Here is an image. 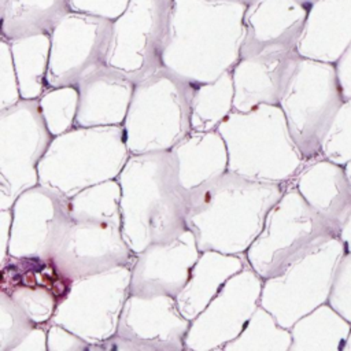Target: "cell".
Listing matches in <instances>:
<instances>
[{"label": "cell", "instance_id": "1", "mask_svg": "<svg viewBox=\"0 0 351 351\" xmlns=\"http://www.w3.org/2000/svg\"><path fill=\"white\" fill-rule=\"evenodd\" d=\"M287 185L228 170L188 191V226L199 250L225 255L248 251Z\"/></svg>", "mask_w": 351, "mask_h": 351}, {"label": "cell", "instance_id": "2", "mask_svg": "<svg viewBox=\"0 0 351 351\" xmlns=\"http://www.w3.org/2000/svg\"><path fill=\"white\" fill-rule=\"evenodd\" d=\"M245 5L221 0H173L163 66L196 84H210L240 59Z\"/></svg>", "mask_w": 351, "mask_h": 351}, {"label": "cell", "instance_id": "3", "mask_svg": "<svg viewBox=\"0 0 351 351\" xmlns=\"http://www.w3.org/2000/svg\"><path fill=\"white\" fill-rule=\"evenodd\" d=\"M117 178L122 233L134 255L189 229L188 191L180 181L173 151L132 155Z\"/></svg>", "mask_w": 351, "mask_h": 351}, {"label": "cell", "instance_id": "4", "mask_svg": "<svg viewBox=\"0 0 351 351\" xmlns=\"http://www.w3.org/2000/svg\"><path fill=\"white\" fill-rule=\"evenodd\" d=\"M196 86L165 66L136 82L123 121L130 155L173 151L189 134Z\"/></svg>", "mask_w": 351, "mask_h": 351}, {"label": "cell", "instance_id": "5", "mask_svg": "<svg viewBox=\"0 0 351 351\" xmlns=\"http://www.w3.org/2000/svg\"><path fill=\"white\" fill-rule=\"evenodd\" d=\"M336 236L289 182L270 210L263 230L248 248V262L259 277L267 280Z\"/></svg>", "mask_w": 351, "mask_h": 351}, {"label": "cell", "instance_id": "6", "mask_svg": "<svg viewBox=\"0 0 351 351\" xmlns=\"http://www.w3.org/2000/svg\"><path fill=\"white\" fill-rule=\"evenodd\" d=\"M344 100L335 63L300 56L278 106L306 160L321 156L324 140Z\"/></svg>", "mask_w": 351, "mask_h": 351}, {"label": "cell", "instance_id": "7", "mask_svg": "<svg viewBox=\"0 0 351 351\" xmlns=\"http://www.w3.org/2000/svg\"><path fill=\"white\" fill-rule=\"evenodd\" d=\"M346 252L339 237L291 265L281 274L265 280L262 306L287 328L324 303H328L337 265Z\"/></svg>", "mask_w": 351, "mask_h": 351}, {"label": "cell", "instance_id": "8", "mask_svg": "<svg viewBox=\"0 0 351 351\" xmlns=\"http://www.w3.org/2000/svg\"><path fill=\"white\" fill-rule=\"evenodd\" d=\"M173 0H130L112 21L107 66L134 82L163 67Z\"/></svg>", "mask_w": 351, "mask_h": 351}, {"label": "cell", "instance_id": "9", "mask_svg": "<svg viewBox=\"0 0 351 351\" xmlns=\"http://www.w3.org/2000/svg\"><path fill=\"white\" fill-rule=\"evenodd\" d=\"M133 255L122 233V221L71 214L67 210L49 258L74 281L128 266Z\"/></svg>", "mask_w": 351, "mask_h": 351}, {"label": "cell", "instance_id": "10", "mask_svg": "<svg viewBox=\"0 0 351 351\" xmlns=\"http://www.w3.org/2000/svg\"><path fill=\"white\" fill-rule=\"evenodd\" d=\"M112 21L71 10L49 33L47 89L77 86L93 70L107 64Z\"/></svg>", "mask_w": 351, "mask_h": 351}, {"label": "cell", "instance_id": "11", "mask_svg": "<svg viewBox=\"0 0 351 351\" xmlns=\"http://www.w3.org/2000/svg\"><path fill=\"white\" fill-rule=\"evenodd\" d=\"M202 251L191 229L140 252L130 274V295L177 298L188 284Z\"/></svg>", "mask_w": 351, "mask_h": 351}, {"label": "cell", "instance_id": "12", "mask_svg": "<svg viewBox=\"0 0 351 351\" xmlns=\"http://www.w3.org/2000/svg\"><path fill=\"white\" fill-rule=\"evenodd\" d=\"M298 0H254L244 10L240 58L273 51H296L306 18Z\"/></svg>", "mask_w": 351, "mask_h": 351}, {"label": "cell", "instance_id": "13", "mask_svg": "<svg viewBox=\"0 0 351 351\" xmlns=\"http://www.w3.org/2000/svg\"><path fill=\"white\" fill-rule=\"evenodd\" d=\"M296 51H273L243 56L230 70L236 111H251L262 104H280L298 66Z\"/></svg>", "mask_w": 351, "mask_h": 351}, {"label": "cell", "instance_id": "14", "mask_svg": "<svg viewBox=\"0 0 351 351\" xmlns=\"http://www.w3.org/2000/svg\"><path fill=\"white\" fill-rule=\"evenodd\" d=\"M291 184L337 234L351 214V177L346 166L317 156L303 165Z\"/></svg>", "mask_w": 351, "mask_h": 351}, {"label": "cell", "instance_id": "15", "mask_svg": "<svg viewBox=\"0 0 351 351\" xmlns=\"http://www.w3.org/2000/svg\"><path fill=\"white\" fill-rule=\"evenodd\" d=\"M134 85L132 78L107 64L89 73L75 86L78 90L75 125L96 128L123 123Z\"/></svg>", "mask_w": 351, "mask_h": 351}, {"label": "cell", "instance_id": "16", "mask_svg": "<svg viewBox=\"0 0 351 351\" xmlns=\"http://www.w3.org/2000/svg\"><path fill=\"white\" fill-rule=\"evenodd\" d=\"M70 11V0H0L1 37L10 41L33 34H49Z\"/></svg>", "mask_w": 351, "mask_h": 351}, {"label": "cell", "instance_id": "17", "mask_svg": "<svg viewBox=\"0 0 351 351\" xmlns=\"http://www.w3.org/2000/svg\"><path fill=\"white\" fill-rule=\"evenodd\" d=\"M289 330L292 335L289 350L343 351L351 322L329 303H324L298 319Z\"/></svg>", "mask_w": 351, "mask_h": 351}, {"label": "cell", "instance_id": "18", "mask_svg": "<svg viewBox=\"0 0 351 351\" xmlns=\"http://www.w3.org/2000/svg\"><path fill=\"white\" fill-rule=\"evenodd\" d=\"M10 48L22 99H36L47 90L51 37L48 33L10 40Z\"/></svg>", "mask_w": 351, "mask_h": 351}, {"label": "cell", "instance_id": "19", "mask_svg": "<svg viewBox=\"0 0 351 351\" xmlns=\"http://www.w3.org/2000/svg\"><path fill=\"white\" fill-rule=\"evenodd\" d=\"M321 156L346 165L351 160V97L346 99L324 140Z\"/></svg>", "mask_w": 351, "mask_h": 351}, {"label": "cell", "instance_id": "20", "mask_svg": "<svg viewBox=\"0 0 351 351\" xmlns=\"http://www.w3.org/2000/svg\"><path fill=\"white\" fill-rule=\"evenodd\" d=\"M328 303L351 322V252H344L337 265Z\"/></svg>", "mask_w": 351, "mask_h": 351}, {"label": "cell", "instance_id": "21", "mask_svg": "<svg viewBox=\"0 0 351 351\" xmlns=\"http://www.w3.org/2000/svg\"><path fill=\"white\" fill-rule=\"evenodd\" d=\"M71 10L93 14L110 21L118 18L130 0H70Z\"/></svg>", "mask_w": 351, "mask_h": 351}, {"label": "cell", "instance_id": "22", "mask_svg": "<svg viewBox=\"0 0 351 351\" xmlns=\"http://www.w3.org/2000/svg\"><path fill=\"white\" fill-rule=\"evenodd\" d=\"M340 90L344 99L351 97V45L343 52L339 60L335 63Z\"/></svg>", "mask_w": 351, "mask_h": 351}, {"label": "cell", "instance_id": "23", "mask_svg": "<svg viewBox=\"0 0 351 351\" xmlns=\"http://www.w3.org/2000/svg\"><path fill=\"white\" fill-rule=\"evenodd\" d=\"M337 237L343 243L346 252H351V214L348 215V218L346 219V222L340 228V230L337 233Z\"/></svg>", "mask_w": 351, "mask_h": 351}, {"label": "cell", "instance_id": "24", "mask_svg": "<svg viewBox=\"0 0 351 351\" xmlns=\"http://www.w3.org/2000/svg\"><path fill=\"white\" fill-rule=\"evenodd\" d=\"M343 351H351V330H350L348 337H347V340H346V343H344Z\"/></svg>", "mask_w": 351, "mask_h": 351}, {"label": "cell", "instance_id": "25", "mask_svg": "<svg viewBox=\"0 0 351 351\" xmlns=\"http://www.w3.org/2000/svg\"><path fill=\"white\" fill-rule=\"evenodd\" d=\"M221 1H230V3H237V4H241V5H248L250 3H252L254 0H221Z\"/></svg>", "mask_w": 351, "mask_h": 351}, {"label": "cell", "instance_id": "26", "mask_svg": "<svg viewBox=\"0 0 351 351\" xmlns=\"http://www.w3.org/2000/svg\"><path fill=\"white\" fill-rule=\"evenodd\" d=\"M344 166H346V170H347V173H348V176H350V177H351V160H350V162H347V163H346V165H344Z\"/></svg>", "mask_w": 351, "mask_h": 351}]
</instances>
